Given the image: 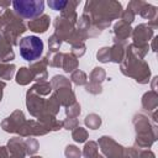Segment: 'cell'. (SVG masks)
Listing matches in <instances>:
<instances>
[{
    "mask_svg": "<svg viewBox=\"0 0 158 158\" xmlns=\"http://www.w3.org/2000/svg\"><path fill=\"white\" fill-rule=\"evenodd\" d=\"M106 78V73L102 68H94V70L90 73V77H89V80H90V84H95V85H101V83L105 80Z\"/></svg>",
    "mask_w": 158,
    "mask_h": 158,
    "instance_id": "cell-22",
    "label": "cell"
},
{
    "mask_svg": "<svg viewBox=\"0 0 158 158\" xmlns=\"http://www.w3.org/2000/svg\"><path fill=\"white\" fill-rule=\"evenodd\" d=\"M48 132L49 130L44 127L41 122L30 120V121H25L21 130L19 131V135L20 137H30V136H43Z\"/></svg>",
    "mask_w": 158,
    "mask_h": 158,
    "instance_id": "cell-10",
    "label": "cell"
},
{
    "mask_svg": "<svg viewBox=\"0 0 158 158\" xmlns=\"http://www.w3.org/2000/svg\"><path fill=\"white\" fill-rule=\"evenodd\" d=\"M84 14L89 16L93 26L100 32L109 27L111 21L122 14V6L114 0H89L85 2Z\"/></svg>",
    "mask_w": 158,
    "mask_h": 158,
    "instance_id": "cell-1",
    "label": "cell"
},
{
    "mask_svg": "<svg viewBox=\"0 0 158 158\" xmlns=\"http://www.w3.org/2000/svg\"><path fill=\"white\" fill-rule=\"evenodd\" d=\"M137 158H156V156L151 149H138Z\"/></svg>",
    "mask_w": 158,
    "mask_h": 158,
    "instance_id": "cell-37",
    "label": "cell"
},
{
    "mask_svg": "<svg viewBox=\"0 0 158 158\" xmlns=\"http://www.w3.org/2000/svg\"><path fill=\"white\" fill-rule=\"evenodd\" d=\"M9 158H15V157H9Z\"/></svg>",
    "mask_w": 158,
    "mask_h": 158,
    "instance_id": "cell-44",
    "label": "cell"
},
{
    "mask_svg": "<svg viewBox=\"0 0 158 158\" xmlns=\"http://www.w3.org/2000/svg\"><path fill=\"white\" fill-rule=\"evenodd\" d=\"M158 105V94L156 90H151L146 93L142 98V107L147 111H153Z\"/></svg>",
    "mask_w": 158,
    "mask_h": 158,
    "instance_id": "cell-17",
    "label": "cell"
},
{
    "mask_svg": "<svg viewBox=\"0 0 158 158\" xmlns=\"http://www.w3.org/2000/svg\"><path fill=\"white\" fill-rule=\"evenodd\" d=\"M7 149L11 157L15 158H25L26 149L22 137H14L7 142Z\"/></svg>",
    "mask_w": 158,
    "mask_h": 158,
    "instance_id": "cell-12",
    "label": "cell"
},
{
    "mask_svg": "<svg viewBox=\"0 0 158 158\" xmlns=\"http://www.w3.org/2000/svg\"><path fill=\"white\" fill-rule=\"evenodd\" d=\"M47 4H48V6H49L52 10H56V11H63L64 7L67 6L68 1H67V0H49Z\"/></svg>",
    "mask_w": 158,
    "mask_h": 158,
    "instance_id": "cell-33",
    "label": "cell"
},
{
    "mask_svg": "<svg viewBox=\"0 0 158 158\" xmlns=\"http://www.w3.org/2000/svg\"><path fill=\"white\" fill-rule=\"evenodd\" d=\"M121 72L127 77L135 78L136 81L141 84H147L149 81L151 72L148 64L143 59L135 56L128 46L125 49V57L121 62Z\"/></svg>",
    "mask_w": 158,
    "mask_h": 158,
    "instance_id": "cell-3",
    "label": "cell"
},
{
    "mask_svg": "<svg viewBox=\"0 0 158 158\" xmlns=\"http://www.w3.org/2000/svg\"><path fill=\"white\" fill-rule=\"evenodd\" d=\"M10 157V153H9V149L7 147H0V158H9Z\"/></svg>",
    "mask_w": 158,
    "mask_h": 158,
    "instance_id": "cell-39",
    "label": "cell"
},
{
    "mask_svg": "<svg viewBox=\"0 0 158 158\" xmlns=\"http://www.w3.org/2000/svg\"><path fill=\"white\" fill-rule=\"evenodd\" d=\"M84 122H85V125H86L89 128L96 130V128H99L100 125H101V118H100V116H98L96 114H90V115H88V116L85 117Z\"/></svg>",
    "mask_w": 158,
    "mask_h": 158,
    "instance_id": "cell-27",
    "label": "cell"
},
{
    "mask_svg": "<svg viewBox=\"0 0 158 158\" xmlns=\"http://www.w3.org/2000/svg\"><path fill=\"white\" fill-rule=\"evenodd\" d=\"M133 46L136 47H148L149 40L153 37V28L148 23H141L132 30Z\"/></svg>",
    "mask_w": 158,
    "mask_h": 158,
    "instance_id": "cell-8",
    "label": "cell"
},
{
    "mask_svg": "<svg viewBox=\"0 0 158 158\" xmlns=\"http://www.w3.org/2000/svg\"><path fill=\"white\" fill-rule=\"evenodd\" d=\"M54 94H56L59 104L65 106V107H68V106H70L72 104L75 102V94L72 90V88H69V86L59 88V89L54 90Z\"/></svg>",
    "mask_w": 158,
    "mask_h": 158,
    "instance_id": "cell-15",
    "label": "cell"
},
{
    "mask_svg": "<svg viewBox=\"0 0 158 158\" xmlns=\"http://www.w3.org/2000/svg\"><path fill=\"white\" fill-rule=\"evenodd\" d=\"M63 127L67 130H74L75 127H78V120L73 117H67V120L63 121Z\"/></svg>",
    "mask_w": 158,
    "mask_h": 158,
    "instance_id": "cell-36",
    "label": "cell"
},
{
    "mask_svg": "<svg viewBox=\"0 0 158 158\" xmlns=\"http://www.w3.org/2000/svg\"><path fill=\"white\" fill-rule=\"evenodd\" d=\"M78 59L70 53H63V60H62V68L65 73L73 72L74 69L78 68Z\"/></svg>",
    "mask_w": 158,
    "mask_h": 158,
    "instance_id": "cell-18",
    "label": "cell"
},
{
    "mask_svg": "<svg viewBox=\"0 0 158 158\" xmlns=\"http://www.w3.org/2000/svg\"><path fill=\"white\" fill-rule=\"evenodd\" d=\"M33 80V75L32 72L30 70V68L22 67L19 69L17 74H16V83L20 85H27L30 81Z\"/></svg>",
    "mask_w": 158,
    "mask_h": 158,
    "instance_id": "cell-21",
    "label": "cell"
},
{
    "mask_svg": "<svg viewBox=\"0 0 158 158\" xmlns=\"http://www.w3.org/2000/svg\"><path fill=\"white\" fill-rule=\"evenodd\" d=\"M88 136H89V133H88V131L85 130V128H83V127H75L74 130H73V132H72V137H73V139L75 141V142H78V143H83V142H85L86 139H88Z\"/></svg>",
    "mask_w": 158,
    "mask_h": 158,
    "instance_id": "cell-26",
    "label": "cell"
},
{
    "mask_svg": "<svg viewBox=\"0 0 158 158\" xmlns=\"http://www.w3.org/2000/svg\"><path fill=\"white\" fill-rule=\"evenodd\" d=\"M102 90L101 85H95V84H88L86 85V91L88 93H91V94H100Z\"/></svg>",
    "mask_w": 158,
    "mask_h": 158,
    "instance_id": "cell-38",
    "label": "cell"
},
{
    "mask_svg": "<svg viewBox=\"0 0 158 158\" xmlns=\"http://www.w3.org/2000/svg\"><path fill=\"white\" fill-rule=\"evenodd\" d=\"M12 11L21 19L33 20L42 15L44 10V1L42 0H15L11 2Z\"/></svg>",
    "mask_w": 158,
    "mask_h": 158,
    "instance_id": "cell-5",
    "label": "cell"
},
{
    "mask_svg": "<svg viewBox=\"0 0 158 158\" xmlns=\"http://www.w3.org/2000/svg\"><path fill=\"white\" fill-rule=\"evenodd\" d=\"M16 67L14 64H7L0 60V79H11V77L14 75Z\"/></svg>",
    "mask_w": 158,
    "mask_h": 158,
    "instance_id": "cell-24",
    "label": "cell"
},
{
    "mask_svg": "<svg viewBox=\"0 0 158 158\" xmlns=\"http://www.w3.org/2000/svg\"><path fill=\"white\" fill-rule=\"evenodd\" d=\"M51 86H52V89L57 90L59 88H65V86L70 88L72 84H70V80L67 79L65 77H63V75H54L52 78V80H51Z\"/></svg>",
    "mask_w": 158,
    "mask_h": 158,
    "instance_id": "cell-25",
    "label": "cell"
},
{
    "mask_svg": "<svg viewBox=\"0 0 158 158\" xmlns=\"http://www.w3.org/2000/svg\"><path fill=\"white\" fill-rule=\"evenodd\" d=\"M20 54L27 62H35L40 59L43 51V42L37 36H26L19 42Z\"/></svg>",
    "mask_w": 158,
    "mask_h": 158,
    "instance_id": "cell-6",
    "label": "cell"
},
{
    "mask_svg": "<svg viewBox=\"0 0 158 158\" xmlns=\"http://www.w3.org/2000/svg\"><path fill=\"white\" fill-rule=\"evenodd\" d=\"M133 125L136 127V146H138V149L142 148H149L153 142L157 139V131L156 126H152L148 117L138 114L133 118Z\"/></svg>",
    "mask_w": 158,
    "mask_h": 158,
    "instance_id": "cell-4",
    "label": "cell"
},
{
    "mask_svg": "<svg viewBox=\"0 0 158 158\" xmlns=\"http://www.w3.org/2000/svg\"><path fill=\"white\" fill-rule=\"evenodd\" d=\"M5 86H6L5 81H1V80H0V101H1V98H2V90H4Z\"/></svg>",
    "mask_w": 158,
    "mask_h": 158,
    "instance_id": "cell-41",
    "label": "cell"
},
{
    "mask_svg": "<svg viewBox=\"0 0 158 158\" xmlns=\"http://www.w3.org/2000/svg\"><path fill=\"white\" fill-rule=\"evenodd\" d=\"M51 23V19L48 15H41L37 19L30 20L27 22V27L30 28V31L36 32V33H43L47 31V28L49 27Z\"/></svg>",
    "mask_w": 158,
    "mask_h": 158,
    "instance_id": "cell-14",
    "label": "cell"
},
{
    "mask_svg": "<svg viewBox=\"0 0 158 158\" xmlns=\"http://www.w3.org/2000/svg\"><path fill=\"white\" fill-rule=\"evenodd\" d=\"M60 44H62V40H60L56 33H53V35L49 37V40H48V47H49V51H48V52H51V53L58 52Z\"/></svg>",
    "mask_w": 158,
    "mask_h": 158,
    "instance_id": "cell-30",
    "label": "cell"
},
{
    "mask_svg": "<svg viewBox=\"0 0 158 158\" xmlns=\"http://www.w3.org/2000/svg\"><path fill=\"white\" fill-rule=\"evenodd\" d=\"M79 114H80V105H79L77 101L65 109V115H67V117H73V118H75Z\"/></svg>",
    "mask_w": 158,
    "mask_h": 158,
    "instance_id": "cell-34",
    "label": "cell"
},
{
    "mask_svg": "<svg viewBox=\"0 0 158 158\" xmlns=\"http://www.w3.org/2000/svg\"><path fill=\"white\" fill-rule=\"evenodd\" d=\"M96 58L98 60L102 62V63H107L110 62V47H102L96 53Z\"/></svg>",
    "mask_w": 158,
    "mask_h": 158,
    "instance_id": "cell-31",
    "label": "cell"
},
{
    "mask_svg": "<svg viewBox=\"0 0 158 158\" xmlns=\"http://www.w3.org/2000/svg\"><path fill=\"white\" fill-rule=\"evenodd\" d=\"M15 58V53L12 51V44L5 40V37L0 33V60L7 63Z\"/></svg>",
    "mask_w": 158,
    "mask_h": 158,
    "instance_id": "cell-16",
    "label": "cell"
},
{
    "mask_svg": "<svg viewBox=\"0 0 158 158\" xmlns=\"http://www.w3.org/2000/svg\"><path fill=\"white\" fill-rule=\"evenodd\" d=\"M23 143H25V149H26V154H35L38 149V142L36 138H26L23 139Z\"/></svg>",
    "mask_w": 158,
    "mask_h": 158,
    "instance_id": "cell-29",
    "label": "cell"
},
{
    "mask_svg": "<svg viewBox=\"0 0 158 158\" xmlns=\"http://www.w3.org/2000/svg\"><path fill=\"white\" fill-rule=\"evenodd\" d=\"M96 158H104V157H102V156H98Z\"/></svg>",
    "mask_w": 158,
    "mask_h": 158,
    "instance_id": "cell-43",
    "label": "cell"
},
{
    "mask_svg": "<svg viewBox=\"0 0 158 158\" xmlns=\"http://www.w3.org/2000/svg\"><path fill=\"white\" fill-rule=\"evenodd\" d=\"M70 79H72V81H73L75 85H84V84H86V81H88L86 74H85L83 70H79V69H77V70H74V72L72 73Z\"/></svg>",
    "mask_w": 158,
    "mask_h": 158,
    "instance_id": "cell-28",
    "label": "cell"
},
{
    "mask_svg": "<svg viewBox=\"0 0 158 158\" xmlns=\"http://www.w3.org/2000/svg\"><path fill=\"white\" fill-rule=\"evenodd\" d=\"M84 53H85V44H84V43H75V44H72V54H73L75 58L81 57Z\"/></svg>",
    "mask_w": 158,
    "mask_h": 158,
    "instance_id": "cell-35",
    "label": "cell"
},
{
    "mask_svg": "<svg viewBox=\"0 0 158 158\" xmlns=\"http://www.w3.org/2000/svg\"><path fill=\"white\" fill-rule=\"evenodd\" d=\"M138 15H141L143 19H147L149 21H153L154 19H157V7L148 4V2H143V5L141 6Z\"/></svg>",
    "mask_w": 158,
    "mask_h": 158,
    "instance_id": "cell-20",
    "label": "cell"
},
{
    "mask_svg": "<svg viewBox=\"0 0 158 158\" xmlns=\"http://www.w3.org/2000/svg\"><path fill=\"white\" fill-rule=\"evenodd\" d=\"M25 115L21 110H16L14 111L9 117H6L2 122H1V127L4 128V131L10 132V133H17L21 130L22 125L25 123Z\"/></svg>",
    "mask_w": 158,
    "mask_h": 158,
    "instance_id": "cell-9",
    "label": "cell"
},
{
    "mask_svg": "<svg viewBox=\"0 0 158 158\" xmlns=\"http://www.w3.org/2000/svg\"><path fill=\"white\" fill-rule=\"evenodd\" d=\"M83 154H84V158H96L99 156V146H98V143L94 142V141H89L88 143H85Z\"/></svg>",
    "mask_w": 158,
    "mask_h": 158,
    "instance_id": "cell-23",
    "label": "cell"
},
{
    "mask_svg": "<svg viewBox=\"0 0 158 158\" xmlns=\"http://www.w3.org/2000/svg\"><path fill=\"white\" fill-rule=\"evenodd\" d=\"M98 146L100 147L101 152L107 157V158H122L125 147L118 144L116 141H114L111 137L102 136L99 138Z\"/></svg>",
    "mask_w": 158,
    "mask_h": 158,
    "instance_id": "cell-7",
    "label": "cell"
},
{
    "mask_svg": "<svg viewBox=\"0 0 158 158\" xmlns=\"http://www.w3.org/2000/svg\"><path fill=\"white\" fill-rule=\"evenodd\" d=\"M31 158H42V157H40V156H33V157H31Z\"/></svg>",
    "mask_w": 158,
    "mask_h": 158,
    "instance_id": "cell-42",
    "label": "cell"
},
{
    "mask_svg": "<svg viewBox=\"0 0 158 158\" xmlns=\"http://www.w3.org/2000/svg\"><path fill=\"white\" fill-rule=\"evenodd\" d=\"M47 65H48V63H47V58H46V57L42 58L41 60H38V62L31 64L30 70L32 72L33 80H36L37 83H40V81H46V79H47V69H46Z\"/></svg>",
    "mask_w": 158,
    "mask_h": 158,
    "instance_id": "cell-13",
    "label": "cell"
},
{
    "mask_svg": "<svg viewBox=\"0 0 158 158\" xmlns=\"http://www.w3.org/2000/svg\"><path fill=\"white\" fill-rule=\"evenodd\" d=\"M26 32V25L12 10L5 9L0 12V33L12 46L19 44V37Z\"/></svg>",
    "mask_w": 158,
    "mask_h": 158,
    "instance_id": "cell-2",
    "label": "cell"
},
{
    "mask_svg": "<svg viewBox=\"0 0 158 158\" xmlns=\"http://www.w3.org/2000/svg\"><path fill=\"white\" fill-rule=\"evenodd\" d=\"M64 154H65L67 158H80L81 152H80V149L78 147L69 144V146H67V148L64 151Z\"/></svg>",
    "mask_w": 158,
    "mask_h": 158,
    "instance_id": "cell-32",
    "label": "cell"
},
{
    "mask_svg": "<svg viewBox=\"0 0 158 158\" xmlns=\"http://www.w3.org/2000/svg\"><path fill=\"white\" fill-rule=\"evenodd\" d=\"M132 33V28L131 25L123 22L122 20H118L115 26H114V42L118 43V44H123L126 42V40H128V37Z\"/></svg>",
    "mask_w": 158,
    "mask_h": 158,
    "instance_id": "cell-11",
    "label": "cell"
},
{
    "mask_svg": "<svg viewBox=\"0 0 158 158\" xmlns=\"http://www.w3.org/2000/svg\"><path fill=\"white\" fill-rule=\"evenodd\" d=\"M10 5H11V2H10V1H1V0H0V6H1V7H4V10H5V9H7Z\"/></svg>",
    "mask_w": 158,
    "mask_h": 158,
    "instance_id": "cell-40",
    "label": "cell"
},
{
    "mask_svg": "<svg viewBox=\"0 0 158 158\" xmlns=\"http://www.w3.org/2000/svg\"><path fill=\"white\" fill-rule=\"evenodd\" d=\"M125 57V48L123 44L114 43L112 47H110V62L114 63H121Z\"/></svg>",
    "mask_w": 158,
    "mask_h": 158,
    "instance_id": "cell-19",
    "label": "cell"
}]
</instances>
